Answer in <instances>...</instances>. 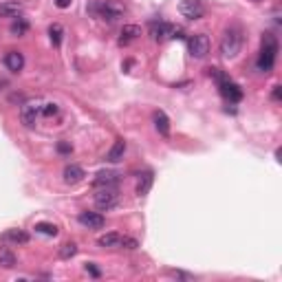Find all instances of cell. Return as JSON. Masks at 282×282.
I'll return each instance as SVG.
<instances>
[{"label":"cell","instance_id":"30","mask_svg":"<svg viewBox=\"0 0 282 282\" xmlns=\"http://www.w3.org/2000/svg\"><path fill=\"white\" fill-rule=\"evenodd\" d=\"M57 150H60L62 155H66V152H70V146L68 144H60V146H57Z\"/></svg>","mask_w":282,"mask_h":282},{"label":"cell","instance_id":"21","mask_svg":"<svg viewBox=\"0 0 282 282\" xmlns=\"http://www.w3.org/2000/svg\"><path fill=\"white\" fill-rule=\"evenodd\" d=\"M9 31H11V36L20 38V36H24V33H27V31H29V22L24 20V18H16V20L11 22Z\"/></svg>","mask_w":282,"mask_h":282},{"label":"cell","instance_id":"32","mask_svg":"<svg viewBox=\"0 0 282 282\" xmlns=\"http://www.w3.org/2000/svg\"><path fill=\"white\" fill-rule=\"evenodd\" d=\"M5 86V80H0V88H3Z\"/></svg>","mask_w":282,"mask_h":282},{"label":"cell","instance_id":"5","mask_svg":"<svg viewBox=\"0 0 282 282\" xmlns=\"http://www.w3.org/2000/svg\"><path fill=\"white\" fill-rule=\"evenodd\" d=\"M188 49H190V55H192V57L201 60V57H205V55L209 53V38L205 36V33H194V36H190Z\"/></svg>","mask_w":282,"mask_h":282},{"label":"cell","instance_id":"29","mask_svg":"<svg viewBox=\"0 0 282 282\" xmlns=\"http://www.w3.org/2000/svg\"><path fill=\"white\" fill-rule=\"evenodd\" d=\"M55 5H57L60 9H66L68 5H70V0H55Z\"/></svg>","mask_w":282,"mask_h":282},{"label":"cell","instance_id":"28","mask_svg":"<svg viewBox=\"0 0 282 282\" xmlns=\"http://www.w3.org/2000/svg\"><path fill=\"white\" fill-rule=\"evenodd\" d=\"M86 271L91 273V275H95V278H99V269H97V267H93L91 262H88V265H86Z\"/></svg>","mask_w":282,"mask_h":282},{"label":"cell","instance_id":"14","mask_svg":"<svg viewBox=\"0 0 282 282\" xmlns=\"http://www.w3.org/2000/svg\"><path fill=\"white\" fill-rule=\"evenodd\" d=\"M0 240L14 242V245H27V242H29V234L22 232V229H9L7 234H3V238H0Z\"/></svg>","mask_w":282,"mask_h":282},{"label":"cell","instance_id":"27","mask_svg":"<svg viewBox=\"0 0 282 282\" xmlns=\"http://www.w3.org/2000/svg\"><path fill=\"white\" fill-rule=\"evenodd\" d=\"M121 247H126V249H137L139 242L134 240V238H121Z\"/></svg>","mask_w":282,"mask_h":282},{"label":"cell","instance_id":"4","mask_svg":"<svg viewBox=\"0 0 282 282\" xmlns=\"http://www.w3.org/2000/svg\"><path fill=\"white\" fill-rule=\"evenodd\" d=\"M117 203H119L117 188H97V192H95V205H97V209L108 211Z\"/></svg>","mask_w":282,"mask_h":282},{"label":"cell","instance_id":"31","mask_svg":"<svg viewBox=\"0 0 282 282\" xmlns=\"http://www.w3.org/2000/svg\"><path fill=\"white\" fill-rule=\"evenodd\" d=\"M273 99H275V101L280 99V86H273Z\"/></svg>","mask_w":282,"mask_h":282},{"label":"cell","instance_id":"18","mask_svg":"<svg viewBox=\"0 0 282 282\" xmlns=\"http://www.w3.org/2000/svg\"><path fill=\"white\" fill-rule=\"evenodd\" d=\"M152 181H155V174L152 172H144L139 177V183H137V196H146L152 188Z\"/></svg>","mask_w":282,"mask_h":282},{"label":"cell","instance_id":"19","mask_svg":"<svg viewBox=\"0 0 282 282\" xmlns=\"http://www.w3.org/2000/svg\"><path fill=\"white\" fill-rule=\"evenodd\" d=\"M124 152H126V141L124 139H117L115 141V146L111 148V152H108V161L111 163H117V161H121L124 159Z\"/></svg>","mask_w":282,"mask_h":282},{"label":"cell","instance_id":"10","mask_svg":"<svg viewBox=\"0 0 282 282\" xmlns=\"http://www.w3.org/2000/svg\"><path fill=\"white\" fill-rule=\"evenodd\" d=\"M117 183H119V177L115 174L113 170H101V172H97V177L93 179L95 190L97 188H117Z\"/></svg>","mask_w":282,"mask_h":282},{"label":"cell","instance_id":"20","mask_svg":"<svg viewBox=\"0 0 282 282\" xmlns=\"http://www.w3.org/2000/svg\"><path fill=\"white\" fill-rule=\"evenodd\" d=\"M121 238L124 236L121 234H106V236H99V240H97V245L99 247H121Z\"/></svg>","mask_w":282,"mask_h":282},{"label":"cell","instance_id":"6","mask_svg":"<svg viewBox=\"0 0 282 282\" xmlns=\"http://www.w3.org/2000/svg\"><path fill=\"white\" fill-rule=\"evenodd\" d=\"M219 88H221V95L229 101V104H236V101H240V99H242V91H240V86H238V84H234L232 80H227L225 75H221V78H219Z\"/></svg>","mask_w":282,"mask_h":282},{"label":"cell","instance_id":"25","mask_svg":"<svg viewBox=\"0 0 282 282\" xmlns=\"http://www.w3.org/2000/svg\"><path fill=\"white\" fill-rule=\"evenodd\" d=\"M0 265L3 267H7V269H11L16 265V256L9 252V249H0Z\"/></svg>","mask_w":282,"mask_h":282},{"label":"cell","instance_id":"22","mask_svg":"<svg viewBox=\"0 0 282 282\" xmlns=\"http://www.w3.org/2000/svg\"><path fill=\"white\" fill-rule=\"evenodd\" d=\"M36 232L38 234H44V236H57V232H60V229H57L55 223H38Z\"/></svg>","mask_w":282,"mask_h":282},{"label":"cell","instance_id":"1","mask_svg":"<svg viewBox=\"0 0 282 282\" xmlns=\"http://www.w3.org/2000/svg\"><path fill=\"white\" fill-rule=\"evenodd\" d=\"M275 55H278V40L273 33H265L262 36V49L258 55V70L269 73L275 64Z\"/></svg>","mask_w":282,"mask_h":282},{"label":"cell","instance_id":"8","mask_svg":"<svg viewBox=\"0 0 282 282\" xmlns=\"http://www.w3.org/2000/svg\"><path fill=\"white\" fill-rule=\"evenodd\" d=\"M38 117H42V104L40 101H24L20 108V119L24 126H33Z\"/></svg>","mask_w":282,"mask_h":282},{"label":"cell","instance_id":"16","mask_svg":"<svg viewBox=\"0 0 282 282\" xmlns=\"http://www.w3.org/2000/svg\"><path fill=\"white\" fill-rule=\"evenodd\" d=\"M152 121H155V128L159 130V134H163V137H168L170 134V119L165 117L163 111H157L152 115Z\"/></svg>","mask_w":282,"mask_h":282},{"label":"cell","instance_id":"26","mask_svg":"<svg viewBox=\"0 0 282 282\" xmlns=\"http://www.w3.org/2000/svg\"><path fill=\"white\" fill-rule=\"evenodd\" d=\"M57 104H53V101H47V104H42V117H53V115H57Z\"/></svg>","mask_w":282,"mask_h":282},{"label":"cell","instance_id":"3","mask_svg":"<svg viewBox=\"0 0 282 282\" xmlns=\"http://www.w3.org/2000/svg\"><path fill=\"white\" fill-rule=\"evenodd\" d=\"M93 11L97 14L101 20H106V22H115V20H119L121 16H124V5L117 3V0H101V3L97 5H93Z\"/></svg>","mask_w":282,"mask_h":282},{"label":"cell","instance_id":"11","mask_svg":"<svg viewBox=\"0 0 282 282\" xmlns=\"http://www.w3.org/2000/svg\"><path fill=\"white\" fill-rule=\"evenodd\" d=\"M172 33H174V27L163 20H155L150 24V36H152V40H157V42L165 40V38H172Z\"/></svg>","mask_w":282,"mask_h":282},{"label":"cell","instance_id":"17","mask_svg":"<svg viewBox=\"0 0 282 282\" xmlns=\"http://www.w3.org/2000/svg\"><path fill=\"white\" fill-rule=\"evenodd\" d=\"M82 179H84V170H82L80 165H66V168H64V181L66 183L75 185V183H80Z\"/></svg>","mask_w":282,"mask_h":282},{"label":"cell","instance_id":"7","mask_svg":"<svg viewBox=\"0 0 282 282\" xmlns=\"http://www.w3.org/2000/svg\"><path fill=\"white\" fill-rule=\"evenodd\" d=\"M179 11H181V16L188 18V20H198V18L205 16V7L201 0H181Z\"/></svg>","mask_w":282,"mask_h":282},{"label":"cell","instance_id":"2","mask_svg":"<svg viewBox=\"0 0 282 282\" xmlns=\"http://www.w3.org/2000/svg\"><path fill=\"white\" fill-rule=\"evenodd\" d=\"M240 47H242V31L240 27H229L225 33H223V40H221V53L223 57L232 60L240 53Z\"/></svg>","mask_w":282,"mask_h":282},{"label":"cell","instance_id":"12","mask_svg":"<svg viewBox=\"0 0 282 282\" xmlns=\"http://www.w3.org/2000/svg\"><path fill=\"white\" fill-rule=\"evenodd\" d=\"M5 66H7L11 73H20L22 66H24V55L20 53V51H9L7 55H5Z\"/></svg>","mask_w":282,"mask_h":282},{"label":"cell","instance_id":"24","mask_svg":"<svg viewBox=\"0 0 282 282\" xmlns=\"http://www.w3.org/2000/svg\"><path fill=\"white\" fill-rule=\"evenodd\" d=\"M75 254H78V245H75V242H64V245L60 247V258L62 260L73 258Z\"/></svg>","mask_w":282,"mask_h":282},{"label":"cell","instance_id":"9","mask_svg":"<svg viewBox=\"0 0 282 282\" xmlns=\"http://www.w3.org/2000/svg\"><path fill=\"white\" fill-rule=\"evenodd\" d=\"M78 221L88 229H101L106 225V219L99 214V211H82L78 216Z\"/></svg>","mask_w":282,"mask_h":282},{"label":"cell","instance_id":"23","mask_svg":"<svg viewBox=\"0 0 282 282\" xmlns=\"http://www.w3.org/2000/svg\"><path fill=\"white\" fill-rule=\"evenodd\" d=\"M49 36H51V42H53V47H60V44H62V36H64L62 24H51Z\"/></svg>","mask_w":282,"mask_h":282},{"label":"cell","instance_id":"15","mask_svg":"<svg viewBox=\"0 0 282 282\" xmlns=\"http://www.w3.org/2000/svg\"><path fill=\"white\" fill-rule=\"evenodd\" d=\"M20 11H22V3H18V0L0 5V18H18Z\"/></svg>","mask_w":282,"mask_h":282},{"label":"cell","instance_id":"13","mask_svg":"<svg viewBox=\"0 0 282 282\" xmlns=\"http://www.w3.org/2000/svg\"><path fill=\"white\" fill-rule=\"evenodd\" d=\"M139 36H141V27H137V24H126L119 33V44L121 47H128V44L134 42Z\"/></svg>","mask_w":282,"mask_h":282}]
</instances>
